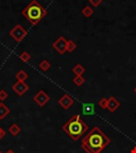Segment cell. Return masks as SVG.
Here are the masks:
<instances>
[{"mask_svg":"<svg viewBox=\"0 0 136 153\" xmlns=\"http://www.w3.org/2000/svg\"><path fill=\"white\" fill-rule=\"evenodd\" d=\"M12 89L17 94L18 96H22L29 89V86L27 85L25 82H20V81H17L14 85L12 86Z\"/></svg>","mask_w":136,"mask_h":153,"instance_id":"obj_7","label":"cell"},{"mask_svg":"<svg viewBox=\"0 0 136 153\" xmlns=\"http://www.w3.org/2000/svg\"><path fill=\"white\" fill-rule=\"evenodd\" d=\"M63 129L72 139L77 140L85 133L87 126L82 121L79 115H74V117H71V119H69L64 124Z\"/></svg>","mask_w":136,"mask_h":153,"instance_id":"obj_3","label":"cell"},{"mask_svg":"<svg viewBox=\"0 0 136 153\" xmlns=\"http://www.w3.org/2000/svg\"><path fill=\"white\" fill-rule=\"evenodd\" d=\"M134 91H135V94H136V87H135V89H134Z\"/></svg>","mask_w":136,"mask_h":153,"instance_id":"obj_25","label":"cell"},{"mask_svg":"<svg viewBox=\"0 0 136 153\" xmlns=\"http://www.w3.org/2000/svg\"><path fill=\"white\" fill-rule=\"evenodd\" d=\"M10 113V110L7 105H4L3 103H0V120L3 119L4 117H7Z\"/></svg>","mask_w":136,"mask_h":153,"instance_id":"obj_11","label":"cell"},{"mask_svg":"<svg viewBox=\"0 0 136 153\" xmlns=\"http://www.w3.org/2000/svg\"><path fill=\"white\" fill-rule=\"evenodd\" d=\"M22 16L28 20L30 24H32L33 26L37 25L41 22L44 17H46L47 15V10L38 3V1L36 0H32L31 2L29 3L22 12Z\"/></svg>","mask_w":136,"mask_h":153,"instance_id":"obj_2","label":"cell"},{"mask_svg":"<svg viewBox=\"0 0 136 153\" xmlns=\"http://www.w3.org/2000/svg\"><path fill=\"white\" fill-rule=\"evenodd\" d=\"M77 48V44L74 41H68L67 42V51L68 52H72Z\"/></svg>","mask_w":136,"mask_h":153,"instance_id":"obj_17","label":"cell"},{"mask_svg":"<svg viewBox=\"0 0 136 153\" xmlns=\"http://www.w3.org/2000/svg\"><path fill=\"white\" fill-rule=\"evenodd\" d=\"M118 106H119V102H118V101L116 100L114 97L108 99V106H106V108H108L111 112H114V111L116 110Z\"/></svg>","mask_w":136,"mask_h":153,"instance_id":"obj_9","label":"cell"},{"mask_svg":"<svg viewBox=\"0 0 136 153\" xmlns=\"http://www.w3.org/2000/svg\"><path fill=\"white\" fill-rule=\"evenodd\" d=\"M9 132L11 135H13V136H16V135H18L19 132H20V128L18 127V124L16 123H13L11 127L9 128Z\"/></svg>","mask_w":136,"mask_h":153,"instance_id":"obj_14","label":"cell"},{"mask_svg":"<svg viewBox=\"0 0 136 153\" xmlns=\"http://www.w3.org/2000/svg\"><path fill=\"white\" fill-rule=\"evenodd\" d=\"M109 143L110 139L105 136V134L101 132L99 128H94L93 131L83 139L82 147L87 153H100Z\"/></svg>","mask_w":136,"mask_h":153,"instance_id":"obj_1","label":"cell"},{"mask_svg":"<svg viewBox=\"0 0 136 153\" xmlns=\"http://www.w3.org/2000/svg\"><path fill=\"white\" fill-rule=\"evenodd\" d=\"M99 104H100V106H102V108H106V106H108V99H102Z\"/></svg>","mask_w":136,"mask_h":153,"instance_id":"obj_22","label":"cell"},{"mask_svg":"<svg viewBox=\"0 0 136 153\" xmlns=\"http://www.w3.org/2000/svg\"><path fill=\"white\" fill-rule=\"evenodd\" d=\"M53 48L57 51L60 54H64L67 51V41L65 39L64 36H60L56 41L53 43Z\"/></svg>","mask_w":136,"mask_h":153,"instance_id":"obj_5","label":"cell"},{"mask_svg":"<svg viewBox=\"0 0 136 153\" xmlns=\"http://www.w3.org/2000/svg\"><path fill=\"white\" fill-rule=\"evenodd\" d=\"M5 153H14V152H13L12 150H9V151H7V152H5Z\"/></svg>","mask_w":136,"mask_h":153,"instance_id":"obj_24","label":"cell"},{"mask_svg":"<svg viewBox=\"0 0 136 153\" xmlns=\"http://www.w3.org/2000/svg\"><path fill=\"white\" fill-rule=\"evenodd\" d=\"M7 97H9V94H7L4 89H1V91H0V101H4Z\"/></svg>","mask_w":136,"mask_h":153,"instance_id":"obj_21","label":"cell"},{"mask_svg":"<svg viewBox=\"0 0 136 153\" xmlns=\"http://www.w3.org/2000/svg\"><path fill=\"white\" fill-rule=\"evenodd\" d=\"M0 153H1V151H0Z\"/></svg>","mask_w":136,"mask_h":153,"instance_id":"obj_26","label":"cell"},{"mask_svg":"<svg viewBox=\"0 0 136 153\" xmlns=\"http://www.w3.org/2000/svg\"><path fill=\"white\" fill-rule=\"evenodd\" d=\"M33 99L39 106H44V105L48 102V100H49V97H48V95L44 91H39L35 96H34Z\"/></svg>","mask_w":136,"mask_h":153,"instance_id":"obj_6","label":"cell"},{"mask_svg":"<svg viewBox=\"0 0 136 153\" xmlns=\"http://www.w3.org/2000/svg\"><path fill=\"white\" fill-rule=\"evenodd\" d=\"M95 113V108L93 104H83V114L93 115Z\"/></svg>","mask_w":136,"mask_h":153,"instance_id":"obj_12","label":"cell"},{"mask_svg":"<svg viewBox=\"0 0 136 153\" xmlns=\"http://www.w3.org/2000/svg\"><path fill=\"white\" fill-rule=\"evenodd\" d=\"M10 35L12 36L17 43H20V42L27 36V31L20 26V25H16V26L10 31Z\"/></svg>","mask_w":136,"mask_h":153,"instance_id":"obj_4","label":"cell"},{"mask_svg":"<svg viewBox=\"0 0 136 153\" xmlns=\"http://www.w3.org/2000/svg\"><path fill=\"white\" fill-rule=\"evenodd\" d=\"M72 71H74L77 76H82V74L85 71V68H84L81 64H78V65H76L74 68H72Z\"/></svg>","mask_w":136,"mask_h":153,"instance_id":"obj_15","label":"cell"},{"mask_svg":"<svg viewBox=\"0 0 136 153\" xmlns=\"http://www.w3.org/2000/svg\"><path fill=\"white\" fill-rule=\"evenodd\" d=\"M5 134H7V133H5L4 130H3L2 128H0V139H2L3 137L5 136Z\"/></svg>","mask_w":136,"mask_h":153,"instance_id":"obj_23","label":"cell"},{"mask_svg":"<svg viewBox=\"0 0 136 153\" xmlns=\"http://www.w3.org/2000/svg\"><path fill=\"white\" fill-rule=\"evenodd\" d=\"M15 78L17 79V81H20V82H25L28 78V74L25 70H19L16 74H15Z\"/></svg>","mask_w":136,"mask_h":153,"instance_id":"obj_13","label":"cell"},{"mask_svg":"<svg viewBox=\"0 0 136 153\" xmlns=\"http://www.w3.org/2000/svg\"><path fill=\"white\" fill-rule=\"evenodd\" d=\"M88 3L93 7H97L102 3V0H88Z\"/></svg>","mask_w":136,"mask_h":153,"instance_id":"obj_20","label":"cell"},{"mask_svg":"<svg viewBox=\"0 0 136 153\" xmlns=\"http://www.w3.org/2000/svg\"><path fill=\"white\" fill-rule=\"evenodd\" d=\"M84 81H85V80H84V78L82 76H77L74 79V83L78 86H81L82 84L84 83Z\"/></svg>","mask_w":136,"mask_h":153,"instance_id":"obj_19","label":"cell"},{"mask_svg":"<svg viewBox=\"0 0 136 153\" xmlns=\"http://www.w3.org/2000/svg\"><path fill=\"white\" fill-rule=\"evenodd\" d=\"M19 59L22 61H24V62H29V61L31 60V55H30V53L25 51V52H22V54L19 55Z\"/></svg>","mask_w":136,"mask_h":153,"instance_id":"obj_18","label":"cell"},{"mask_svg":"<svg viewBox=\"0 0 136 153\" xmlns=\"http://www.w3.org/2000/svg\"><path fill=\"white\" fill-rule=\"evenodd\" d=\"M39 68H41V70H43V71H47V70L50 68V63L46 60L42 61V62L39 63Z\"/></svg>","mask_w":136,"mask_h":153,"instance_id":"obj_16","label":"cell"},{"mask_svg":"<svg viewBox=\"0 0 136 153\" xmlns=\"http://www.w3.org/2000/svg\"><path fill=\"white\" fill-rule=\"evenodd\" d=\"M94 7H89V5H86L85 7H84L83 10H82V15H83L84 17H86V18H89V17H91L94 15Z\"/></svg>","mask_w":136,"mask_h":153,"instance_id":"obj_10","label":"cell"},{"mask_svg":"<svg viewBox=\"0 0 136 153\" xmlns=\"http://www.w3.org/2000/svg\"><path fill=\"white\" fill-rule=\"evenodd\" d=\"M59 103H60V104L62 105L64 108H70L72 104H74V100H72V99L70 98L68 95H65L60 99Z\"/></svg>","mask_w":136,"mask_h":153,"instance_id":"obj_8","label":"cell"}]
</instances>
